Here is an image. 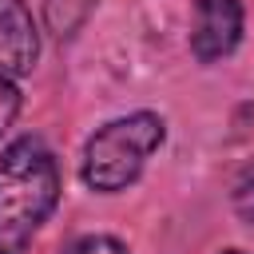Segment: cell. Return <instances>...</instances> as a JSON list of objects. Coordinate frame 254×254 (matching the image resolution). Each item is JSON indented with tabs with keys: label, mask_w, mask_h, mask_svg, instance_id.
<instances>
[{
	"label": "cell",
	"mask_w": 254,
	"mask_h": 254,
	"mask_svg": "<svg viewBox=\"0 0 254 254\" xmlns=\"http://www.w3.org/2000/svg\"><path fill=\"white\" fill-rule=\"evenodd\" d=\"M60 206V167L40 135L0 151V254H24Z\"/></svg>",
	"instance_id": "6da1fadb"
},
{
	"label": "cell",
	"mask_w": 254,
	"mask_h": 254,
	"mask_svg": "<svg viewBox=\"0 0 254 254\" xmlns=\"http://www.w3.org/2000/svg\"><path fill=\"white\" fill-rule=\"evenodd\" d=\"M167 143V119L159 111H131L119 119H107L79 155V179L95 194H119L127 190L147 159Z\"/></svg>",
	"instance_id": "7a4b0ae2"
},
{
	"label": "cell",
	"mask_w": 254,
	"mask_h": 254,
	"mask_svg": "<svg viewBox=\"0 0 254 254\" xmlns=\"http://www.w3.org/2000/svg\"><path fill=\"white\" fill-rule=\"evenodd\" d=\"M246 32L242 0H190V52L198 64H218L234 56Z\"/></svg>",
	"instance_id": "3957f363"
},
{
	"label": "cell",
	"mask_w": 254,
	"mask_h": 254,
	"mask_svg": "<svg viewBox=\"0 0 254 254\" xmlns=\"http://www.w3.org/2000/svg\"><path fill=\"white\" fill-rule=\"evenodd\" d=\"M40 60V24L28 0H0V75L24 79Z\"/></svg>",
	"instance_id": "277c9868"
},
{
	"label": "cell",
	"mask_w": 254,
	"mask_h": 254,
	"mask_svg": "<svg viewBox=\"0 0 254 254\" xmlns=\"http://www.w3.org/2000/svg\"><path fill=\"white\" fill-rule=\"evenodd\" d=\"M99 0H40V12H44V28L56 36V40H71L87 16L95 12Z\"/></svg>",
	"instance_id": "5b68a950"
},
{
	"label": "cell",
	"mask_w": 254,
	"mask_h": 254,
	"mask_svg": "<svg viewBox=\"0 0 254 254\" xmlns=\"http://www.w3.org/2000/svg\"><path fill=\"white\" fill-rule=\"evenodd\" d=\"M60 254H131V250H127V242L115 238V234H79V238H71Z\"/></svg>",
	"instance_id": "8992f818"
},
{
	"label": "cell",
	"mask_w": 254,
	"mask_h": 254,
	"mask_svg": "<svg viewBox=\"0 0 254 254\" xmlns=\"http://www.w3.org/2000/svg\"><path fill=\"white\" fill-rule=\"evenodd\" d=\"M230 202H234V210H238V218L254 226V163H246V167L238 171V179H234V194H230Z\"/></svg>",
	"instance_id": "52a82bcc"
},
{
	"label": "cell",
	"mask_w": 254,
	"mask_h": 254,
	"mask_svg": "<svg viewBox=\"0 0 254 254\" xmlns=\"http://www.w3.org/2000/svg\"><path fill=\"white\" fill-rule=\"evenodd\" d=\"M16 115H20V87H16V79L0 75V139L16 123Z\"/></svg>",
	"instance_id": "ba28073f"
},
{
	"label": "cell",
	"mask_w": 254,
	"mask_h": 254,
	"mask_svg": "<svg viewBox=\"0 0 254 254\" xmlns=\"http://www.w3.org/2000/svg\"><path fill=\"white\" fill-rule=\"evenodd\" d=\"M218 254H246L242 246H226V250H218Z\"/></svg>",
	"instance_id": "9c48e42d"
}]
</instances>
